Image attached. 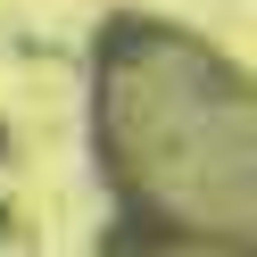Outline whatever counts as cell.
Masks as SVG:
<instances>
[{"instance_id": "obj_1", "label": "cell", "mask_w": 257, "mask_h": 257, "mask_svg": "<svg viewBox=\"0 0 257 257\" xmlns=\"http://www.w3.org/2000/svg\"><path fill=\"white\" fill-rule=\"evenodd\" d=\"M100 150L133 207L174 216L183 232H249V100L240 75H224L191 42L158 25L116 42L100 67Z\"/></svg>"}]
</instances>
